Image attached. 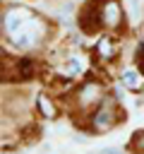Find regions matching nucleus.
<instances>
[{"instance_id": "f257e3e1", "label": "nucleus", "mask_w": 144, "mask_h": 154, "mask_svg": "<svg viewBox=\"0 0 144 154\" xmlns=\"http://www.w3.org/2000/svg\"><path fill=\"white\" fill-rule=\"evenodd\" d=\"M36 14L34 12H29L26 7H10L7 12H5V17H2V29H5V34H17L19 29H24L31 19H34Z\"/></svg>"}, {"instance_id": "f03ea898", "label": "nucleus", "mask_w": 144, "mask_h": 154, "mask_svg": "<svg viewBox=\"0 0 144 154\" xmlns=\"http://www.w3.org/2000/svg\"><path fill=\"white\" fill-rule=\"evenodd\" d=\"M38 36H41V24H38V19L34 17L24 29H19L17 34H12V43H14L17 48H31V46L38 41Z\"/></svg>"}, {"instance_id": "7ed1b4c3", "label": "nucleus", "mask_w": 144, "mask_h": 154, "mask_svg": "<svg viewBox=\"0 0 144 154\" xmlns=\"http://www.w3.org/2000/svg\"><path fill=\"white\" fill-rule=\"evenodd\" d=\"M113 123H115V108H113L110 101H106V103L94 113V128H96V130H108Z\"/></svg>"}, {"instance_id": "20e7f679", "label": "nucleus", "mask_w": 144, "mask_h": 154, "mask_svg": "<svg viewBox=\"0 0 144 154\" xmlns=\"http://www.w3.org/2000/svg\"><path fill=\"white\" fill-rule=\"evenodd\" d=\"M120 19H122L120 5H118L115 0H108V2H106V5L101 7V24H106V26L115 29V26L120 24Z\"/></svg>"}, {"instance_id": "39448f33", "label": "nucleus", "mask_w": 144, "mask_h": 154, "mask_svg": "<svg viewBox=\"0 0 144 154\" xmlns=\"http://www.w3.org/2000/svg\"><path fill=\"white\" fill-rule=\"evenodd\" d=\"M98 84H86V87H82V91H79V103L82 106H89L91 101H96L98 99Z\"/></svg>"}, {"instance_id": "423d86ee", "label": "nucleus", "mask_w": 144, "mask_h": 154, "mask_svg": "<svg viewBox=\"0 0 144 154\" xmlns=\"http://www.w3.org/2000/svg\"><path fill=\"white\" fill-rule=\"evenodd\" d=\"M122 84H125L127 89H137V87L142 84V77H139L134 70H127V72H122Z\"/></svg>"}, {"instance_id": "0eeeda50", "label": "nucleus", "mask_w": 144, "mask_h": 154, "mask_svg": "<svg viewBox=\"0 0 144 154\" xmlns=\"http://www.w3.org/2000/svg\"><path fill=\"white\" fill-rule=\"evenodd\" d=\"M113 51H115V46H113L110 38H101V41H98V53H101L103 58H110Z\"/></svg>"}, {"instance_id": "6e6552de", "label": "nucleus", "mask_w": 144, "mask_h": 154, "mask_svg": "<svg viewBox=\"0 0 144 154\" xmlns=\"http://www.w3.org/2000/svg\"><path fill=\"white\" fill-rule=\"evenodd\" d=\"M38 106H41V111H43L46 118H53V116H55V108H53V103L48 101V96L41 94V96H38Z\"/></svg>"}, {"instance_id": "1a4fd4ad", "label": "nucleus", "mask_w": 144, "mask_h": 154, "mask_svg": "<svg viewBox=\"0 0 144 154\" xmlns=\"http://www.w3.org/2000/svg\"><path fill=\"white\" fill-rule=\"evenodd\" d=\"M79 70H82V65H79L77 60H70V63H67V67H65V72H67L70 77H74V75H79Z\"/></svg>"}, {"instance_id": "9d476101", "label": "nucleus", "mask_w": 144, "mask_h": 154, "mask_svg": "<svg viewBox=\"0 0 144 154\" xmlns=\"http://www.w3.org/2000/svg\"><path fill=\"white\" fill-rule=\"evenodd\" d=\"M98 154H122L120 149H115V147H106V149H101Z\"/></svg>"}, {"instance_id": "9b49d317", "label": "nucleus", "mask_w": 144, "mask_h": 154, "mask_svg": "<svg viewBox=\"0 0 144 154\" xmlns=\"http://www.w3.org/2000/svg\"><path fill=\"white\" fill-rule=\"evenodd\" d=\"M137 55H139V67H142V72H144V46H139Z\"/></svg>"}, {"instance_id": "f8f14e48", "label": "nucleus", "mask_w": 144, "mask_h": 154, "mask_svg": "<svg viewBox=\"0 0 144 154\" xmlns=\"http://www.w3.org/2000/svg\"><path fill=\"white\" fill-rule=\"evenodd\" d=\"M142 147H144V137H142Z\"/></svg>"}]
</instances>
